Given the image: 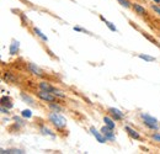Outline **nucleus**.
Segmentation results:
<instances>
[{
  "mask_svg": "<svg viewBox=\"0 0 160 154\" xmlns=\"http://www.w3.org/2000/svg\"><path fill=\"white\" fill-rule=\"evenodd\" d=\"M47 118H48V122L53 126V127H56L57 130H64L65 127H67V120H65V117L63 115H60V112H56V111H51L48 116H47Z\"/></svg>",
  "mask_w": 160,
  "mask_h": 154,
  "instance_id": "obj_1",
  "label": "nucleus"
},
{
  "mask_svg": "<svg viewBox=\"0 0 160 154\" xmlns=\"http://www.w3.org/2000/svg\"><path fill=\"white\" fill-rule=\"evenodd\" d=\"M139 116L140 118H142V121H143V123H144V126L147 128H149L150 131H158L160 128L159 121L154 116L149 115V114H145V112H140Z\"/></svg>",
  "mask_w": 160,
  "mask_h": 154,
  "instance_id": "obj_2",
  "label": "nucleus"
},
{
  "mask_svg": "<svg viewBox=\"0 0 160 154\" xmlns=\"http://www.w3.org/2000/svg\"><path fill=\"white\" fill-rule=\"evenodd\" d=\"M37 97L40 99V100H42V101H44V102H57L58 100V97L54 96L52 93H48V91H44V90H38L37 91Z\"/></svg>",
  "mask_w": 160,
  "mask_h": 154,
  "instance_id": "obj_3",
  "label": "nucleus"
},
{
  "mask_svg": "<svg viewBox=\"0 0 160 154\" xmlns=\"http://www.w3.org/2000/svg\"><path fill=\"white\" fill-rule=\"evenodd\" d=\"M26 68H27V70L32 74V75H35V77H43L44 75V72L41 69L38 65H36V63H32V62H28L27 64H26Z\"/></svg>",
  "mask_w": 160,
  "mask_h": 154,
  "instance_id": "obj_4",
  "label": "nucleus"
},
{
  "mask_svg": "<svg viewBox=\"0 0 160 154\" xmlns=\"http://www.w3.org/2000/svg\"><path fill=\"white\" fill-rule=\"evenodd\" d=\"M107 111H108V115L111 116L115 121H122V120H124V117H126L124 112H122L121 110L116 109V107H110Z\"/></svg>",
  "mask_w": 160,
  "mask_h": 154,
  "instance_id": "obj_5",
  "label": "nucleus"
},
{
  "mask_svg": "<svg viewBox=\"0 0 160 154\" xmlns=\"http://www.w3.org/2000/svg\"><path fill=\"white\" fill-rule=\"evenodd\" d=\"M101 132H102V135L106 137V139H107V141H110V142H115V141H116V136H115L113 130H112V128H110V127H107L106 125L101 128Z\"/></svg>",
  "mask_w": 160,
  "mask_h": 154,
  "instance_id": "obj_6",
  "label": "nucleus"
},
{
  "mask_svg": "<svg viewBox=\"0 0 160 154\" xmlns=\"http://www.w3.org/2000/svg\"><path fill=\"white\" fill-rule=\"evenodd\" d=\"M90 133L94 136V137L96 138V141H98V142H100V143H106V142H107L106 137L102 135V132H101V131H98L94 126H91V127H90Z\"/></svg>",
  "mask_w": 160,
  "mask_h": 154,
  "instance_id": "obj_7",
  "label": "nucleus"
},
{
  "mask_svg": "<svg viewBox=\"0 0 160 154\" xmlns=\"http://www.w3.org/2000/svg\"><path fill=\"white\" fill-rule=\"evenodd\" d=\"M2 80L4 81H6V83H9V84H16L18 83V77L14 74V73H11V72H4L2 73Z\"/></svg>",
  "mask_w": 160,
  "mask_h": 154,
  "instance_id": "obj_8",
  "label": "nucleus"
},
{
  "mask_svg": "<svg viewBox=\"0 0 160 154\" xmlns=\"http://www.w3.org/2000/svg\"><path fill=\"white\" fill-rule=\"evenodd\" d=\"M38 88H40V90H44V91H48V93H52V94L57 90V88L51 85L48 81H40L38 83Z\"/></svg>",
  "mask_w": 160,
  "mask_h": 154,
  "instance_id": "obj_9",
  "label": "nucleus"
},
{
  "mask_svg": "<svg viewBox=\"0 0 160 154\" xmlns=\"http://www.w3.org/2000/svg\"><path fill=\"white\" fill-rule=\"evenodd\" d=\"M132 9H133L134 13H136L137 15H139V16H147V15H148L147 9H145L144 6H142L140 4H137V3L132 4Z\"/></svg>",
  "mask_w": 160,
  "mask_h": 154,
  "instance_id": "obj_10",
  "label": "nucleus"
},
{
  "mask_svg": "<svg viewBox=\"0 0 160 154\" xmlns=\"http://www.w3.org/2000/svg\"><path fill=\"white\" fill-rule=\"evenodd\" d=\"M19 49H20V42L18 39H12L10 43V47H9V53L11 56H15L19 53Z\"/></svg>",
  "mask_w": 160,
  "mask_h": 154,
  "instance_id": "obj_11",
  "label": "nucleus"
},
{
  "mask_svg": "<svg viewBox=\"0 0 160 154\" xmlns=\"http://www.w3.org/2000/svg\"><path fill=\"white\" fill-rule=\"evenodd\" d=\"M124 131L128 133V136H129L131 138H133V139H136V141H139V139H142L139 132H138L137 130H134V128L129 127V126H124Z\"/></svg>",
  "mask_w": 160,
  "mask_h": 154,
  "instance_id": "obj_12",
  "label": "nucleus"
},
{
  "mask_svg": "<svg viewBox=\"0 0 160 154\" xmlns=\"http://www.w3.org/2000/svg\"><path fill=\"white\" fill-rule=\"evenodd\" d=\"M40 132L42 133L43 136H49V137H52V138H56L57 137V135L52 131V130H49L46 125H41L40 126Z\"/></svg>",
  "mask_w": 160,
  "mask_h": 154,
  "instance_id": "obj_13",
  "label": "nucleus"
},
{
  "mask_svg": "<svg viewBox=\"0 0 160 154\" xmlns=\"http://www.w3.org/2000/svg\"><path fill=\"white\" fill-rule=\"evenodd\" d=\"M20 97L22 99V101H25L27 105H30V106H36V102H35V99L32 96H30L28 94H26V93H21L20 94Z\"/></svg>",
  "mask_w": 160,
  "mask_h": 154,
  "instance_id": "obj_14",
  "label": "nucleus"
},
{
  "mask_svg": "<svg viewBox=\"0 0 160 154\" xmlns=\"http://www.w3.org/2000/svg\"><path fill=\"white\" fill-rule=\"evenodd\" d=\"M103 122H105V125H106L107 127H110V128H112V130L116 128V122H115V120L110 115L103 116Z\"/></svg>",
  "mask_w": 160,
  "mask_h": 154,
  "instance_id": "obj_15",
  "label": "nucleus"
},
{
  "mask_svg": "<svg viewBox=\"0 0 160 154\" xmlns=\"http://www.w3.org/2000/svg\"><path fill=\"white\" fill-rule=\"evenodd\" d=\"M14 121H15V126H16V130H19L21 127L26 126V120L22 117V116H14Z\"/></svg>",
  "mask_w": 160,
  "mask_h": 154,
  "instance_id": "obj_16",
  "label": "nucleus"
},
{
  "mask_svg": "<svg viewBox=\"0 0 160 154\" xmlns=\"http://www.w3.org/2000/svg\"><path fill=\"white\" fill-rule=\"evenodd\" d=\"M0 153L1 154H23L25 151L18 149V148H12V149H4V148H1V149H0Z\"/></svg>",
  "mask_w": 160,
  "mask_h": 154,
  "instance_id": "obj_17",
  "label": "nucleus"
},
{
  "mask_svg": "<svg viewBox=\"0 0 160 154\" xmlns=\"http://www.w3.org/2000/svg\"><path fill=\"white\" fill-rule=\"evenodd\" d=\"M48 107H49L51 111L63 112V106H60L59 104H58V101H57V102H49V104H48Z\"/></svg>",
  "mask_w": 160,
  "mask_h": 154,
  "instance_id": "obj_18",
  "label": "nucleus"
},
{
  "mask_svg": "<svg viewBox=\"0 0 160 154\" xmlns=\"http://www.w3.org/2000/svg\"><path fill=\"white\" fill-rule=\"evenodd\" d=\"M1 105L2 106H6L8 109H12L14 107V104L11 102V99L9 96H1Z\"/></svg>",
  "mask_w": 160,
  "mask_h": 154,
  "instance_id": "obj_19",
  "label": "nucleus"
},
{
  "mask_svg": "<svg viewBox=\"0 0 160 154\" xmlns=\"http://www.w3.org/2000/svg\"><path fill=\"white\" fill-rule=\"evenodd\" d=\"M33 32H35V35H36V36H38V37H40L42 41H44V42H48V37H47V36H46V35H44V33L41 31L40 28H37V27H33Z\"/></svg>",
  "mask_w": 160,
  "mask_h": 154,
  "instance_id": "obj_20",
  "label": "nucleus"
},
{
  "mask_svg": "<svg viewBox=\"0 0 160 154\" xmlns=\"http://www.w3.org/2000/svg\"><path fill=\"white\" fill-rule=\"evenodd\" d=\"M100 19L102 20L103 22H105V25H106V26H107V27H108V28H110L111 31H113V32H117V27H116V26H115V25H113L112 22H110V21H107V20L105 19V18H103L102 15H100Z\"/></svg>",
  "mask_w": 160,
  "mask_h": 154,
  "instance_id": "obj_21",
  "label": "nucleus"
},
{
  "mask_svg": "<svg viewBox=\"0 0 160 154\" xmlns=\"http://www.w3.org/2000/svg\"><path fill=\"white\" fill-rule=\"evenodd\" d=\"M21 116H22L23 118H31V117H32V111H31L30 109H26V110L21 111Z\"/></svg>",
  "mask_w": 160,
  "mask_h": 154,
  "instance_id": "obj_22",
  "label": "nucleus"
},
{
  "mask_svg": "<svg viewBox=\"0 0 160 154\" xmlns=\"http://www.w3.org/2000/svg\"><path fill=\"white\" fill-rule=\"evenodd\" d=\"M138 57L140 58V59H144L145 62H154L155 60V58L154 57H152V56H148V54H138Z\"/></svg>",
  "mask_w": 160,
  "mask_h": 154,
  "instance_id": "obj_23",
  "label": "nucleus"
},
{
  "mask_svg": "<svg viewBox=\"0 0 160 154\" xmlns=\"http://www.w3.org/2000/svg\"><path fill=\"white\" fill-rule=\"evenodd\" d=\"M118 3H120L122 6H124L126 9H129V8H132V4H131V1L129 0H117Z\"/></svg>",
  "mask_w": 160,
  "mask_h": 154,
  "instance_id": "obj_24",
  "label": "nucleus"
},
{
  "mask_svg": "<svg viewBox=\"0 0 160 154\" xmlns=\"http://www.w3.org/2000/svg\"><path fill=\"white\" fill-rule=\"evenodd\" d=\"M53 95H54V96H57L58 99H65V97H67V95H65V93L60 91V90H58V89H57V90H56V91L53 93Z\"/></svg>",
  "mask_w": 160,
  "mask_h": 154,
  "instance_id": "obj_25",
  "label": "nucleus"
},
{
  "mask_svg": "<svg viewBox=\"0 0 160 154\" xmlns=\"http://www.w3.org/2000/svg\"><path fill=\"white\" fill-rule=\"evenodd\" d=\"M73 30H74V31H77V32H85V33H88V35H92V33H90L89 31H86V30L81 28L80 26H74V27H73Z\"/></svg>",
  "mask_w": 160,
  "mask_h": 154,
  "instance_id": "obj_26",
  "label": "nucleus"
},
{
  "mask_svg": "<svg viewBox=\"0 0 160 154\" xmlns=\"http://www.w3.org/2000/svg\"><path fill=\"white\" fill-rule=\"evenodd\" d=\"M150 8H152V10H153L157 15H159L160 16V5H154V4H153Z\"/></svg>",
  "mask_w": 160,
  "mask_h": 154,
  "instance_id": "obj_27",
  "label": "nucleus"
},
{
  "mask_svg": "<svg viewBox=\"0 0 160 154\" xmlns=\"http://www.w3.org/2000/svg\"><path fill=\"white\" fill-rule=\"evenodd\" d=\"M150 137H152V139H153L154 142H159V143H160V133L155 132V133H153Z\"/></svg>",
  "mask_w": 160,
  "mask_h": 154,
  "instance_id": "obj_28",
  "label": "nucleus"
},
{
  "mask_svg": "<svg viewBox=\"0 0 160 154\" xmlns=\"http://www.w3.org/2000/svg\"><path fill=\"white\" fill-rule=\"evenodd\" d=\"M0 111H1V114H2V115H8V114H9V111H10V109H8L6 106H2V105H1Z\"/></svg>",
  "mask_w": 160,
  "mask_h": 154,
  "instance_id": "obj_29",
  "label": "nucleus"
},
{
  "mask_svg": "<svg viewBox=\"0 0 160 154\" xmlns=\"http://www.w3.org/2000/svg\"><path fill=\"white\" fill-rule=\"evenodd\" d=\"M153 1H155V3H158V4H159V5H160V0H153Z\"/></svg>",
  "mask_w": 160,
  "mask_h": 154,
  "instance_id": "obj_30",
  "label": "nucleus"
}]
</instances>
